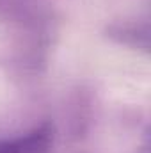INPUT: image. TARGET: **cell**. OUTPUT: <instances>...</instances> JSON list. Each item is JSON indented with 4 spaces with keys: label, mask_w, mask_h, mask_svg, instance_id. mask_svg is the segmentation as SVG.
I'll use <instances>...</instances> for the list:
<instances>
[{
    "label": "cell",
    "mask_w": 151,
    "mask_h": 153,
    "mask_svg": "<svg viewBox=\"0 0 151 153\" xmlns=\"http://www.w3.org/2000/svg\"><path fill=\"white\" fill-rule=\"evenodd\" d=\"M107 36L124 46L148 52L150 48V25L148 22H124L107 27Z\"/></svg>",
    "instance_id": "7a4b0ae2"
},
{
    "label": "cell",
    "mask_w": 151,
    "mask_h": 153,
    "mask_svg": "<svg viewBox=\"0 0 151 153\" xmlns=\"http://www.w3.org/2000/svg\"><path fill=\"white\" fill-rule=\"evenodd\" d=\"M53 137V125L44 121L25 134L0 139V153H50Z\"/></svg>",
    "instance_id": "6da1fadb"
}]
</instances>
